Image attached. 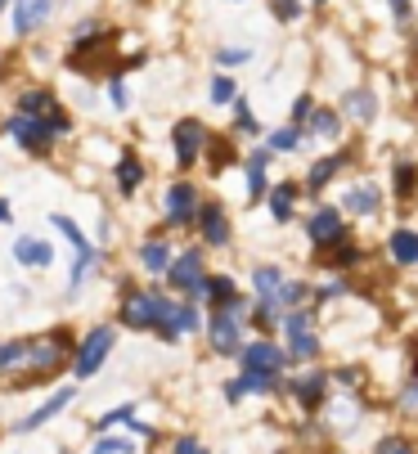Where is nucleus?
Wrapping results in <instances>:
<instances>
[{
    "instance_id": "7ed1b4c3",
    "label": "nucleus",
    "mask_w": 418,
    "mask_h": 454,
    "mask_svg": "<svg viewBox=\"0 0 418 454\" xmlns=\"http://www.w3.org/2000/svg\"><path fill=\"white\" fill-rule=\"evenodd\" d=\"M252 284H256L261 306H270V310H284V306H293V301L306 297V288H302V284H288V275L279 270V266H256Z\"/></svg>"
},
{
    "instance_id": "9b49d317",
    "label": "nucleus",
    "mask_w": 418,
    "mask_h": 454,
    "mask_svg": "<svg viewBox=\"0 0 418 454\" xmlns=\"http://www.w3.org/2000/svg\"><path fill=\"white\" fill-rule=\"evenodd\" d=\"M171 140H176V162H180V167H193V162H198V153L207 149V131H202L198 121H189V117L171 131Z\"/></svg>"
},
{
    "instance_id": "bb28decb",
    "label": "nucleus",
    "mask_w": 418,
    "mask_h": 454,
    "mask_svg": "<svg viewBox=\"0 0 418 454\" xmlns=\"http://www.w3.org/2000/svg\"><path fill=\"white\" fill-rule=\"evenodd\" d=\"M302 136H306L302 126H279V131L270 136V145H265V149H270V153H288V149H297V145H302Z\"/></svg>"
},
{
    "instance_id": "a878e982",
    "label": "nucleus",
    "mask_w": 418,
    "mask_h": 454,
    "mask_svg": "<svg viewBox=\"0 0 418 454\" xmlns=\"http://www.w3.org/2000/svg\"><path fill=\"white\" fill-rule=\"evenodd\" d=\"M19 113H28V117H45V113H54V99H50L45 90H23V95H19Z\"/></svg>"
},
{
    "instance_id": "4c0bfd02",
    "label": "nucleus",
    "mask_w": 418,
    "mask_h": 454,
    "mask_svg": "<svg viewBox=\"0 0 418 454\" xmlns=\"http://www.w3.org/2000/svg\"><path fill=\"white\" fill-rule=\"evenodd\" d=\"M311 113H315V104H311V95H302V99L293 104V117H297V121H311Z\"/></svg>"
},
{
    "instance_id": "0eeeda50",
    "label": "nucleus",
    "mask_w": 418,
    "mask_h": 454,
    "mask_svg": "<svg viewBox=\"0 0 418 454\" xmlns=\"http://www.w3.org/2000/svg\"><path fill=\"white\" fill-rule=\"evenodd\" d=\"M167 207V225H185V221H198V207H202V193L189 184V180H176L171 189H167V199H162Z\"/></svg>"
},
{
    "instance_id": "ddd939ff",
    "label": "nucleus",
    "mask_w": 418,
    "mask_h": 454,
    "mask_svg": "<svg viewBox=\"0 0 418 454\" xmlns=\"http://www.w3.org/2000/svg\"><path fill=\"white\" fill-rule=\"evenodd\" d=\"M50 10H54V0H14V32L28 36L36 27L50 23Z\"/></svg>"
},
{
    "instance_id": "6e6552de",
    "label": "nucleus",
    "mask_w": 418,
    "mask_h": 454,
    "mask_svg": "<svg viewBox=\"0 0 418 454\" xmlns=\"http://www.w3.org/2000/svg\"><path fill=\"white\" fill-rule=\"evenodd\" d=\"M167 284L171 288H180V293H202V284H207V270H202V252L193 247V252H180L176 262H171V270H167Z\"/></svg>"
},
{
    "instance_id": "4be33fe9",
    "label": "nucleus",
    "mask_w": 418,
    "mask_h": 454,
    "mask_svg": "<svg viewBox=\"0 0 418 454\" xmlns=\"http://www.w3.org/2000/svg\"><path fill=\"white\" fill-rule=\"evenodd\" d=\"M387 243H391V256L400 266H418V234L414 230H396Z\"/></svg>"
},
{
    "instance_id": "f3484780",
    "label": "nucleus",
    "mask_w": 418,
    "mask_h": 454,
    "mask_svg": "<svg viewBox=\"0 0 418 454\" xmlns=\"http://www.w3.org/2000/svg\"><path fill=\"white\" fill-rule=\"evenodd\" d=\"M14 262H23V266H50L54 262V247L41 243V239H32V234H23L14 243Z\"/></svg>"
},
{
    "instance_id": "39448f33",
    "label": "nucleus",
    "mask_w": 418,
    "mask_h": 454,
    "mask_svg": "<svg viewBox=\"0 0 418 454\" xmlns=\"http://www.w3.org/2000/svg\"><path fill=\"white\" fill-rule=\"evenodd\" d=\"M284 333H288V356H293V360H311V356L319 351V333L311 329V310L284 315Z\"/></svg>"
},
{
    "instance_id": "2eb2a0df",
    "label": "nucleus",
    "mask_w": 418,
    "mask_h": 454,
    "mask_svg": "<svg viewBox=\"0 0 418 454\" xmlns=\"http://www.w3.org/2000/svg\"><path fill=\"white\" fill-rule=\"evenodd\" d=\"M207 306H212V310H225V306H234L239 301V288H234V279L230 275H212V279H207L202 284V293H198Z\"/></svg>"
},
{
    "instance_id": "c85d7f7f",
    "label": "nucleus",
    "mask_w": 418,
    "mask_h": 454,
    "mask_svg": "<svg viewBox=\"0 0 418 454\" xmlns=\"http://www.w3.org/2000/svg\"><path fill=\"white\" fill-rule=\"evenodd\" d=\"M306 131H311V136H324V140H333V136H337V113H328V108H315Z\"/></svg>"
},
{
    "instance_id": "1a4fd4ad",
    "label": "nucleus",
    "mask_w": 418,
    "mask_h": 454,
    "mask_svg": "<svg viewBox=\"0 0 418 454\" xmlns=\"http://www.w3.org/2000/svg\"><path fill=\"white\" fill-rule=\"evenodd\" d=\"M306 239L315 247H337L342 243V212L337 207H319L306 216Z\"/></svg>"
},
{
    "instance_id": "4468645a",
    "label": "nucleus",
    "mask_w": 418,
    "mask_h": 454,
    "mask_svg": "<svg viewBox=\"0 0 418 454\" xmlns=\"http://www.w3.org/2000/svg\"><path fill=\"white\" fill-rule=\"evenodd\" d=\"M342 203H346V212H351V216H374L383 207V189L378 184H356V189L342 193Z\"/></svg>"
},
{
    "instance_id": "cd10ccee",
    "label": "nucleus",
    "mask_w": 418,
    "mask_h": 454,
    "mask_svg": "<svg viewBox=\"0 0 418 454\" xmlns=\"http://www.w3.org/2000/svg\"><path fill=\"white\" fill-rule=\"evenodd\" d=\"M171 319H176V333H180V338H185V333H198V324H202L189 301H176V306H171Z\"/></svg>"
},
{
    "instance_id": "e433bc0d",
    "label": "nucleus",
    "mask_w": 418,
    "mask_h": 454,
    "mask_svg": "<svg viewBox=\"0 0 418 454\" xmlns=\"http://www.w3.org/2000/svg\"><path fill=\"white\" fill-rule=\"evenodd\" d=\"M400 405H405V414H418V382H409V387H405Z\"/></svg>"
},
{
    "instance_id": "f704fd0d",
    "label": "nucleus",
    "mask_w": 418,
    "mask_h": 454,
    "mask_svg": "<svg viewBox=\"0 0 418 454\" xmlns=\"http://www.w3.org/2000/svg\"><path fill=\"white\" fill-rule=\"evenodd\" d=\"M171 454H207V445H202V441H193V436H180Z\"/></svg>"
},
{
    "instance_id": "f03ea898",
    "label": "nucleus",
    "mask_w": 418,
    "mask_h": 454,
    "mask_svg": "<svg viewBox=\"0 0 418 454\" xmlns=\"http://www.w3.org/2000/svg\"><path fill=\"white\" fill-rule=\"evenodd\" d=\"M67 131V117L54 108V113H45V117H28V113H19L14 121H10V136L23 145V149H32V153H41V149H50V140H59Z\"/></svg>"
},
{
    "instance_id": "79ce46f5",
    "label": "nucleus",
    "mask_w": 418,
    "mask_h": 454,
    "mask_svg": "<svg viewBox=\"0 0 418 454\" xmlns=\"http://www.w3.org/2000/svg\"><path fill=\"white\" fill-rule=\"evenodd\" d=\"M10 364V342H0V369Z\"/></svg>"
},
{
    "instance_id": "f257e3e1",
    "label": "nucleus",
    "mask_w": 418,
    "mask_h": 454,
    "mask_svg": "<svg viewBox=\"0 0 418 454\" xmlns=\"http://www.w3.org/2000/svg\"><path fill=\"white\" fill-rule=\"evenodd\" d=\"M171 306H176V301H162L158 293H130V297L122 301V324H126V329H154L158 338L176 342L180 333H176Z\"/></svg>"
},
{
    "instance_id": "aec40b11",
    "label": "nucleus",
    "mask_w": 418,
    "mask_h": 454,
    "mask_svg": "<svg viewBox=\"0 0 418 454\" xmlns=\"http://www.w3.org/2000/svg\"><path fill=\"white\" fill-rule=\"evenodd\" d=\"M265 162H270V149H256L243 162V171H248V199H261V193H265Z\"/></svg>"
},
{
    "instance_id": "412c9836",
    "label": "nucleus",
    "mask_w": 418,
    "mask_h": 454,
    "mask_svg": "<svg viewBox=\"0 0 418 454\" xmlns=\"http://www.w3.org/2000/svg\"><path fill=\"white\" fill-rule=\"evenodd\" d=\"M139 262H145V270H149V275H167L176 256H171V247H167V243H145V247H139Z\"/></svg>"
},
{
    "instance_id": "37998d69",
    "label": "nucleus",
    "mask_w": 418,
    "mask_h": 454,
    "mask_svg": "<svg viewBox=\"0 0 418 454\" xmlns=\"http://www.w3.org/2000/svg\"><path fill=\"white\" fill-rule=\"evenodd\" d=\"M5 221H10V203H5V199H0V225H5Z\"/></svg>"
},
{
    "instance_id": "7c9ffc66",
    "label": "nucleus",
    "mask_w": 418,
    "mask_h": 454,
    "mask_svg": "<svg viewBox=\"0 0 418 454\" xmlns=\"http://www.w3.org/2000/svg\"><path fill=\"white\" fill-rule=\"evenodd\" d=\"M396 193H400V199H409V193H414V167L409 162L396 167Z\"/></svg>"
},
{
    "instance_id": "9d476101",
    "label": "nucleus",
    "mask_w": 418,
    "mask_h": 454,
    "mask_svg": "<svg viewBox=\"0 0 418 454\" xmlns=\"http://www.w3.org/2000/svg\"><path fill=\"white\" fill-rule=\"evenodd\" d=\"M284 360H288V351H279V347H274V342H265V338L243 347V369H248V373H274V378H279Z\"/></svg>"
},
{
    "instance_id": "ea45409f",
    "label": "nucleus",
    "mask_w": 418,
    "mask_h": 454,
    "mask_svg": "<svg viewBox=\"0 0 418 454\" xmlns=\"http://www.w3.org/2000/svg\"><path fill=\"white\" fill-rule=\"evenodd\" d=\"M108 95H113V108H126V86H122V82H113Z\"/></svg>"
},
{
    "instance_id": "473e14b6",
    "label": "nucleus",
    "mask_w": 418,
    "mask_h": 454,
    "mask_svg": "<svg viewBox=\"0 0 418 454\" xmlns=\"http://www.w3.org/2000/svg\"><path fill=\"white\" fill-rule=\"evenodd\" d=\"M212 104H234V82L217 77V82H212Z\"/></svg>"
},
{
    "instance_id": "20e7f679",
    "label": "nucleus",
    "mask_w": 418,
    "mask_h": 454,
    "mask_svg": "<svg viewBox=\"0 0 418 454\" xmlns=\"http://www.w3.org/2000/svg\"><path fill=\"white\" fill-rule=\"evenodd\" d=\"M243 324H248L243 301H234V306H225V310H212V324H207V333H212V347H217L221 356H234V351H239Z\"/></svg>"
},
{
    "instance_id": "c756f323",
    "label": "nucleus",
    "mask_w": 418,
    "mask_h": 454,
    "mask_svg": "<svg viewBox=\"0 0 418 454\" xmlns=\"http://www.w3.org/2000/svg\"><path fill=\"white\" fill-rule=\"evenodd\" d=\"M374 454H414V445H409L405 436H383Z\"/></svg>"
},
{
    "instance_id": "f8f14e48",
    "label": "nucleus",
    "mask_w": 418,
    "mask_h": 454,
    "mask_svg": "<svg viewBox=\"0 0 418 454\" xmlns=\"http://www.w3.org/2000/svg\"><path fill=\"white\" fill-rule=\"evenodd\" d=\"M198 230H202L207 243L225 247V243H230V216H225V207H221V203H202V207H198Z\"/></svg>"
},
{
    "instance_id": "a211bd4d",
    "label": "nucleus",
    "mask_w": 418,
    "mask_h": 454,
    "mask_svg": "<svg viewBox=\"0 0 418 454\" xmlns=\"http://www.w3.org/2000/svg\"><path fill=\"white\" fill-rule=\"evenodd\" d=\"M324 392H328V378H324V373H302V378H293V396H297L306 410H315V405L324 401Z\"/></svg>"
},
{
    "instance_id": "a19ab883",
    "label": "nucleus",
    "mask_w": 418,
    "mask_h": 454,
    "mask_svg": "<svg viewBox=\"0 0 418 454\" xmlns=\"http://www.w3.org/2000/svg\"><path fill=\"white\" fill-rule=\"evenodd\" d=\"M391 10H396V19H405L409 14V0H391Z\"/></svg>"
},
{
    "instance_id": "5701e85b",
    "label": "nucleus",
    "mask_w": 418,
    "mask_h": 454,
    "mask_svg": "<svg viewBox=\"0 0 418 454\" xmlns=\"http://www.w3.org/2000/svg\"><path fill=\"white\" fill-rule=\"evenodd\" d=\"M342 108H346V117H356V121H374V113H378V99L369 95V90H351L342 99Z\"/></svg>"
},
{
    "instance_id": "393cba45",
    "label": "nucleus",
    "mask_w": 418,
    "mask_h": 454,
    "mask_svg": "<svg viewBox=\"0 0 418 454\" xmlns=\"http://www.w3.org/2000/svg\"><path fill=\"white\" fill-rule=\"evenodd\" d=\"M139 180H145V167H139L135 158H122V162H117V189L126 193V199L139 189Z\"/></svg>"
},
{
    "instance_id": "c9c22d12",
    "label": "nucleus",
    "mask_w": 418,
    "mask_h": 454,
    "mask_svg": "<svg viewBox=\"0 0 418 454\" xmlns=\"http://www.w3.org/2000/svg\"><path fill=\"white\" fill-rule=\"evenodd\" d=\"M234 108H239V131H243V136H256V121H252V113H248V104L239 99Z\"/></svg>"
},
{
    "instance_id": "b1692460",
    "label": "nucleus",
    "mask_w": 418,
    "mask_h": 454,
    "mask_svg": "<svg viewBox=\"0 0 418 454\" xmlns=\"http://www.w3.org/2000/svg\"><path fill=\"white\" fill-rule=\"evenodd\" d=\"M342 167H346V158H337V153H333V158H319V162L306 171V184H311V189H324V184H328Z\"/></svg>"
},
{
    "instance_id": "58836bf2",
    "label": "nucleus",
    "mask_w": 418,
    "mask_h": 454,
    "mask_svg": "<svg viewBox=\"0 0 418 454\" xmlns=\"http://www.w3.org/2000/svg\"><path fill=\"white\" fill-rule=\"evenodd\" d=\"M274 14H279V19H297V14H302V5H297V0H279Z\"/></svg>"
},
{
    "instance_id": "72a5a7b5",
    "label": "nucleus",
    "mask_w": 418,
    "mask_h": 454,
    "mask_svg": "<svg viewBox=\"0 0 418 454\" xmlns=\"http://www.w3.org/2000/svg\"><path fill=\"white\" fill-rule=\"evenodd\" d=\"M217 59H221V63H225V68H243V63H248V59H252V50H221V54H217Z\"/></svg>"
},
{
    "instance_id": "dca6fc26",
    "label": "nucleus",
    "mask_w": 418,
    "mask_h": 454,
    "mask_svg": "<svg viewBox=\"0 0 418 454\" xmlns=\"http://www.w3.org/2000/svg\"><path fill=\"white\" fill-rule=\"evenodd\" d=\"M73 396H77L73 387H63V392H59V396H50V401H45V405H41V410H36L32 419H19V423H14V432H36V427H45V423H50L54 414H63V405L73 401Z\"/></svg>"
},
{
    "instance_id": "423d86ee",
    "label": "nucleus",
    "mask_w": 418,
    "mask_h": 454,
    "mask_svg": "<svg viewBox=\"0 0 418 454\" xmlns=\"http://www.w3.org/2000/svg\"><path fill=\"white\" fill-rule=\"evenodd\" d=\"M108 351H113V329H91L86 333V342L77 347V378H95L99 369H104V360H108Z\"/></svg>"
},
{
    "instance_id": "6ab92c4d",
    "label": "nucleus",
    "mask_w": 418,
    "mask_h": 454,
    "mask_svg": "<svg viewBox=\"0 0 418 454\" xmlns=\"http://www.w3.org/2000/svg\"><path fill=\"white\" fill-rule=\"evenodd\" d=\"M293 203H297V184H293V180H279V184L270 189V216L284 225V221L293 216Z\"/></svg>"
},
{
    "instance_id": "2f4dec72",
    "label": "nucleus",
    "mask_w": 418,
    "mask_h": 454,
    "mask_svg": "<svg viewBox=\"0 0 418 454\" xmlns=\"http://www.w3.org/2000/svg\"><path fill=\"white\" fill-rule=\"evenodd\" d=\"M333 423H337V427H351V423H356V401H337V405H333Z\"/></svg>"
},
{
    "instance_id": "c03bdc74",
    "label": "nucleus",
    "mask_w": 418,
    "mask_h": 454,
    "mask_svg": "<svg viewBox=\"0 0 418 454\" xmlns=\"http://www.w3.org/2000/svg\"><path fill=\"white\" fill-rule=\"evenodd\" d=\"M5 5H10V0H0V10H5Z\"/></svg>"
}]
</instances>
